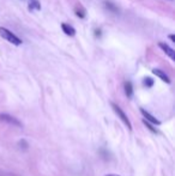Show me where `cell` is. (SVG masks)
Instances as JSON below:
<instances>
[{
  "label": "cell",
  "mask_w": 175,
  "mask_h": 176,
  "mask_svg": "<svg viewBox=\"0 0 175 176\" xmlns=\"http://www.w3.org/2000/svg\"><path fill=\"white\" fill-rule=\"evenodd\" d=\"M0 120L4 122H7L12 126H16V127H22V123L20 121H18L16 117H13L12 115H8V114H0Z\"/></svg>",
  "instance_id": "3"
},
{
  "label": "cell",
  "mask_w": 175,
  "mask_h": 176,
  "mask_svg": "<svg viewBox=\"0 0 175 176\" xmlns=\"http://www.w3.org/2000/svg\"><path fill=\"white\" fill-rule=\"evenodd\" d=\"M101 35H102V30L96 28V29H95V36H96V37H101Z\"/></svg>",
  "instance_id": "14"
},
{
  "label": "cell",
  "mask_w": 175,
  "mask_h": 176,
  "mask_svg": "<svg viewBox=\"0 0 175 176\" xmlns=\"http://www.w3.org/2000/svg\"><path fill=\"white\" fill-rule=\"evenodd\" d=\"M141 115L144 116V120H145V121L150 122V123H152V125H156V126H160V125H161V121H160L158 119H156L154 115H151V114H150L149 111H146L144 108H141Z\"/></svg>",
  "instance_id": "4"
},
{
  "label": "cell",
  "mask_w": 175,
  "mask_h": 176,
  "mask_svg": "<svg viewBox=\"0 0 175 176\" xmlns=\"http://www.w3.org/2000/svg\"><path fill=\"white\" fill-rule=\"evenodd\" d=\"M106 176H120V175H118V174H108Z\"/></svg>",
  "instance_id": "16"
},
{
  "label": "cell",
  "mask_w": 175,
  "mask_h": 176,
  "mask_svg": "<svg viewBox=\"0 0 175 176\" xmlns=\"http://www.w3.org/2000/svg\"><path fill=\"white\" fill-rule=\"evenodd\" d=\"M112 108H113V110L115 111V114L118 115V117L124 123H125V126L127 127L130 131H132V123H131V121H130V119L127 117V115L125 114V111L122 110L118 104H115V103H113L112 102Z\"/></svg>",
  "instance_id": "2"
},
{
  "label": "cell",
  "mask_w": 175,
  "mask_h": 176,
  "mask_svg": "<svg viewBox=\"0 0 175 176\" xmlns=\"http://www.w3.org/2000/svg\"><path fill=\"white\" fill-rule=\"evenodd\" d=\"M143 123H144V125L146 126V128H148L150 132H152V133H157V129H156L155 127H154V126H152V125L150 123V122L145 121V120H143Z\"/></svg>",
  "instance_id": "13"
},
{
  "label": "cell",
  "mask_w": 175,
  "mask_h": 176,
  "mask_svg": "<svg viewBox=\"0 0 175 176\" xmlns=\"http://www.w3.org/2000/svg\"><path fill=\"white\" fill-rule=\"evenodd\" d=\"M61 30L64 31V34L67 35V36H74L76 35V30H74L73 27H71L70 24H66V23H61Z\"/></svg>",
  "instance_id": "7"
},
{
  "label": "cell",
  "mask_w": 175,
  "mask_h": 176,
  "mask_svg": "<svg viewBox=\"0 0 175 176\" xmlns=\"http://www.w3.org/2000/svg\"><path fill=\"white\" fill-rule=\"evenodd\" d=\"M169 40L172 41V42H175V37H174V35H173V34H170V35H169Z\"/></svg>",
  "instance_id": "15"
},
{
  "label": "cell",
  "mask_w": 175,
  "mask_h": 176,
  "mask_svg": "<svg viewBox=\"0 0 175 176\" xmlns=\"http://www.w3.org/2000/svg\"><path fill=\"white\" fill-rule=\"evenodd\" d=\"M158 47L161 48L162 50L166 53V55H168L169 58L172 59V60H175V52L174 49H172V48L169 47L168 44H166V43H158Z\"/></svg>",
  "instance_id": "5"
},
{
  "label": "cell",
  "mask_w": 175,
  "mask_h": 176,
  "mask_svg": "<svg viewBox=\"0 0 175 176\" xmlns=\"http://www.w3.org/2000/svg\"><path fill=\"white\" fill-rule=\"evenodd\" d=\"M74 13L76 16L78 17V18H81V19H84L85 18V16H87V11H85V8L82 6H78L74 8Z\"/></svg>",
  "instance_id": "10"
},
{
  "label": "cell",
  "mask_w": 175,
  "mask_h": 176,
  "mask_svg": "<svg viewBox=\"0 0 175 176\" xmlns=\"http://www.w3.org/2000/svg\"><path fill=\"white\" fill-rule=\"evenodd\" d=\"M0 36H1L4 40H6V41H8L10 43H12L13 46H20V44L23 43V41L20 40L17 35H14L12 31L7 30L6 28L0 27Z\"/></svg>",
  "instance_id": "1"
},
{
  "label": "cell",
  "mask_w": 175,
  "mask_h": 176,
  "mask_svg": "<svg viewBox=\"0 0 175 176\" xmlns=\"http://www.w3.org/2000/svg\"><path fill=\"white\" fill-rule=\"evenodd\" d=\"M143 83H144V85H145L146 88H152V85H154V79H152L151 77H145Z\"/></svg>",
  "instance_id": "12"
},
{
  "label": "cell",
  "mask_w": 175,
  "mask_h": 176,
  "mask_svg": "<svg viewBox=\"0 0 175 176\" xmlns=\"http://www.w3.org/2000/svg\"><path fill=\"white\" fill-rule=\"evenodd\" d=\"M124 89H125V94L128 98H132L133 96V86H132V83L131 81H126L125 85H124Z\"/></svg>",
  "instance_id": "8"
},
{
  "label": "cell",
  "mask_w": 175,
  "mask_h": 176,
  "mask_svg": "<svg viewBox=\"0 0 175 176\" xmlns=\"http://www.w3.org/2000/svg\"><path fill=\"white\" fill-rule=\"evenodd\" d=\"M29 10L30 11H40L41 4L39 0H29Z\"/></svg>",
  "instance_id": "9"
},
{
  "label": "cell",
  "mask_w": 175,
  "mask_h": 176,
  "mask_svg": "<svg viewBox=\"0 0 175 176\" xmlns=\"http://www.w3.org/2000/svg\"><path fill=\"white\" fill-rule=\"evenodd\" d=\"M152 73L156 75V77H158L162 81H164V83H167V84H170V79H169V77L163 71L161 70H158V68H154L152 70Z\"/></svg>",
  "instance_id": "6"
},
{
  "label": "cell",
  "mask_w": 175,
  "mask_h": 176,
  "mask_svg": "<svg viewBox=\"0 0 175 176\" xmlns=\"http://www.w3.org/2000/svg\"><path fill=\"white\" fill-rule=\"evenodd\" d=\"M104 6H106V8L107 10H109V11H112V12H114V13H116V12H119V8H118V6L115 5V4H113L112 1H104Z\"/></svg>",
  "instance_id": "11"
}]
</instances>
